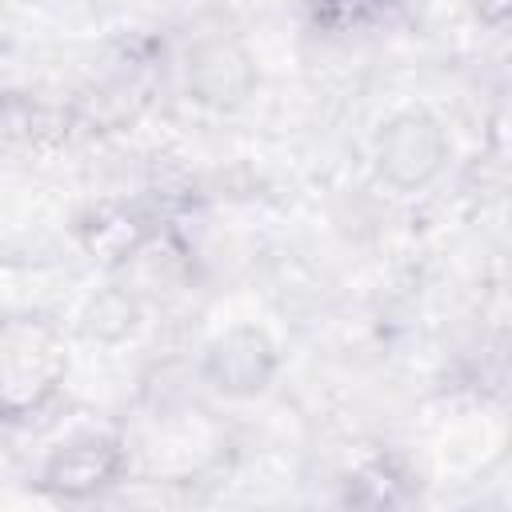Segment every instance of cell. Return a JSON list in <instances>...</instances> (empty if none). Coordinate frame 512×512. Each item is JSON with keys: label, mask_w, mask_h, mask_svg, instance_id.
<instances>
[{"label": "cell", "mask_w": 512, "mask_h": 512, "mask_svg": "<svg viewBox=\"0 0 512 512\" xmlns=\"http://www.w3.org/2000/svg\"><path fill=\"white\" fill-rule=\"evenodd\" d=\"M68 376L64 332L32 312L0 320V420L20 424L40 416Z\"/></svg>", "instance_id": "cell-1"}, {"label": "cell", "mask_w": 512, "mask_h": 512, "mask_svg": "<svg viewBox=\"0 0 512 512\" xmlns=\"http://www.w3.org/2000/svg\"><path fill=\"white\" fill-rule=\"evenodd\" d=\"M452 156L448 128L428 108H400L392 112L372 136V160L384 184L396 192L428 188Z\"/></svg>", "instance_id": "cell-2"}, {"label": "cell", "mask_w": 512, "mask_h": 512, "mask_svg": "<svg viewBox=\"0 0 512 512\" xmlns=\"http://www.w3.org/2000/svg\"><path fill=\"white\" fill-rule=\"evenodd\" d=\"M280 372V348L276 340L256 324H232L224 328L200 360L204 384L224 400H256L272 388Z\"/></svg>", "instance_id": "cell-3"}, {"label": "cell", "mask_w": 512, "mask_h": 512, "mask_svg": "<svg viewBox=\"0 0 512 512\" xmlns=\"http://www.w3.org/2000/svg\"><path fill=\"white\" fill-rule=\"evenodd\" d=\"M124 464H128V452H124L120 436L80 432L68 444L48 452V460L36 476V488L56 500H92L124 476Z\"/></svg>", "instance_id": "cell-4"}, {"label": "cell", "mask_w": 512, "mask_h": 512, "mask_svg": "<svg viewBox=\"0 0 512 512\" xmlns=\"http://www.w3.org/2000/svg\"><path fill=\"white\" fill-rule=\"evenodd\" d=\"M184 76H188V92L196 104H208V108H236L252 96L256 88V64L248 56V48L232 36H212V40H200L192 52H188V64H184Z\"/></svg>", "instance_id": "cell-5"}, {"label": "cell", "mask_w": 512, "mask_h": 512, "mask_svg": "<svg viewBox=\"0 0 512 512\" xmlns=\"http://www.w3.org/2000/svg\"><path fill=\"white\" fill-rule=\"evenodd\" d=\"M140 324V296L132 288H104L80 312V336L96 344H120Z\"/></svg>", "instance_id": "cell-6"}, {"label": "cell", "mask_w": 512, "mask_h": 512, "mask_svg": "<svg viewBox=\"0 0 512 512\" xmlns=\"http://www.w3.org/2000/svg\"><path fill=\"white\" fill-rule=\"evenodd\" d=\"M508 12H512V0H476V16L488 28H504L508 24Z\"/></svg>", "instance_id": "cell-7"}, {"label": "cell", "mask_w": 512, "mask_h": 512, "mask_svg": "<svg viewBox=\"0 0 512 512\" xmlns=\"http://www.w3.org/2000/svg\"><path fill=\"white\" fill-rule=\"evenodd\" d=\"M368 4H396V0H368Z\"/></svg>", "instance_id": "cell-8"}, {"label": "cell", "mask_w": 512, "mask_h": 512, "mask_svg": "<svg viewBox=\"0 0 512 512\" xmlns=\"http://www.w3.org/2000/svg\"><path fill=\"white\" fill-rule=\"evenodd\" d=\"M0 100H4V84H0Z\"/></svg>", "instance_id": "cell-9"}]
</instances>
